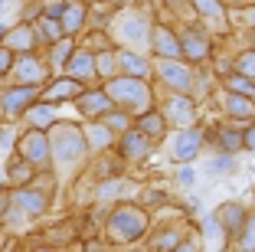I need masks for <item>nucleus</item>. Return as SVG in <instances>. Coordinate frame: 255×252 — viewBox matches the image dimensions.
<instances>
[{"mask_svg": "<svg viewBox=\"0 0 255 252\" xmlns=\"http://www.w3.org/2000/svg\"><path fill=\"white\" fill-rule=\"evenodd\" d=\"M226 167H233V161H229V157H219V161H213V171H226Z\"/></svg>", "mask_w": 255, "mask_h": 252, "instance_id": "obj_2", "label": "nucleus"}, {"mask_svg": "<svg viewBox=\"0 0 255 252\" xmlns=\"http://www.w3.org/2000/svg\"><path fill=\"white\" fill-rule=\"evenodd\" d=\"M249 144H255V134H249Z\"/></svg>", "mask_w": 255, "mask_h": 252, "instance_id": "obj_6", "label": "nucleus"}, {"mask_svg": "<svg viewBox=\"0 0 255 252\" xmlns=\"http://www.w3.org/2000/svg\"><path fill=\"white\" fill-rule=\"evenodd\" d=\"M7 62H10V56H7V52H3V49H0V69L7 66Z\"/></svg>", "mask_w": 255, "mask_h": 252, "instance_id": "obj_5", "label": "nucleus"}, {"mask_svg": "<svg viewBox=\"0 0 255 252\" xmlns=\"http://www.w3.org/2000/svg\"><path fill=\"white\" fill-rule=\"evenodd\" d=\"M180 180L183 184H193V171H180Z\"/></svg>", "mask_w": 255, "mask_h": 252, "instance_id": "obj_4", "label": "nucleus"}, {"mask_svg": "<svg viewBox=\"0 0 255 252\" xmlns=\"http://www.w3.org/2000/svg\"><path fill=\"white\" fill-rule=\"evenodd\" d=\"M196 154V138L193 134H187L180 144H177V157H193Z\"/></svg>", "mask_w": 255, "mask_h": 252, "instance_id": "obj_1", "label": "nucleus"}, {"mask_svg": "<svg viewBox=\"0 0 255 252\" xmlns=\"http://www.w3.org/2000/svg\"><path fill=\"white\" fill-rule=\"evenodd\" d=\"M242 69H246V72H249V75H255V59H252V56H249V59H246V62H242Z\"/></svg>", "mask_w": 255, "mask_h": 252, "instance_id": "obj_3", "label": "nucleus"}]
</instances>
